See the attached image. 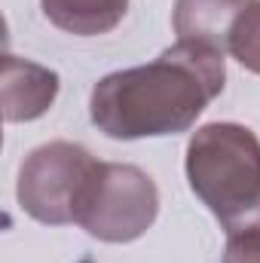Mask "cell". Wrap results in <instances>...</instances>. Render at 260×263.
Masks as SVG:
<instances>
[{
    "instance_id": "1",
    "label": "cell",
    "mask_w": 260,
    "mask_h": 263,
    "mask_svg": "<svg viewBox=\"0 0 260 263\" xmlns=\"http://www.w3.org/2000/svg\"><path fill=\"white\" fill-rule=\"evenodd\" d=\"M224 52L175 43L150 65L107 73L92 89V123L117 141L187 132L224 92Z\"/></svg>"
},
{
    "instance_id": "2",
    "label": "cell",
    "mask_w": 260,
    "mask_h": 263,
    "mask_svg": "<svg viewBox=\"0 0 260 263\" xmlns=\"http://www.w3.org/2000/svg\"><path fill=\"white\" fill-rule=\"evenodd\" d=\"M187 181L227 233L260 217V141L248 126L208 123L187 144Z\"/></svg>"
},
{
    "instance_id": "3",
    "label": "cell",
    "mask_w": 260,
    "mask_h": 263,
    "mask_svg": "<svg viewBox=\"0 0 260 263\" xmlns=\"http://www.w3.org/2000/svg\"><path fill=\"white\" fill-rule=\"evenodd\" d=\"M159 214V190L147 172L126 162H98L77 223L98 242H135Z\"/></svg>"
},
{
    "instance_id": "4",
    "label": "cell",
    "mask_w": 260,
    "mask_h": 263,
    "mask_svg": "<svg viewBox=\"0 0 260 263\" xmlns=\"http://www.w3.org/2000/svg\"><path fill=\"white\" fill-rule=\"evenodd\" d=\"M98 159L70 141H49L31 150L18 168V205L40 223H77L83 196L92 184Z\"/></svg>"
},
{
    "instance_id": "5",
    "label": "cell",
    "mask_w": 260,
    "mask_h": 263,
    "mask_svg": "<svg viewBox=\"0 0 260 263\" xmlns=\"http://www.w3.org/2000/svg\"><path fill=\"white\" fill-rule=\"evenodd\" d=\"M3 117L6 123H28L43 117L59 95V73L28 59H3Z\"/></svg>"
},
{
    "instance_id": "6",
    "label": "cell",
    "mask_w": 260,
    "mask_h": 263,
    "mask_svg": "<svg viewBox=\"0 0 260 263\" xmlns=\"http://www.w3.org/2000/svg\"><path fill=\"white\" fill-rule=\"evenodd\" d=\"M254 0H175L172 25L181 43L227 52L233 25Z\"/></svg>"
},
{
    "instance_id": "7",
    "label": "cell",
    "mask_w": 260,
    "mask_h": 263,
    "mask_svg": "<svg viewBox=\"0 0 260 263\" xmlns=\"http://www.w3.org/2000/svg\"><path fill=\"white\" fill-rule=\"evenodd\" d=\"M40 3L43 15L55 28L77 37H98L114 31L129 9V0H40Z\"/></svg>"
},
{
    "instance_id": "8",
    "label": "cell",
    "mask_w": 260,
    "mask_h": 263,
    "mask_svg": "<svg viewBox=\"0 0 260 263\" xmlns=\"http://www.w3.org/2000/svg\"><path fill=\"white\" fill-rule=\"evenodd\" d=\"M227 52L251 73H260V0H254L233 25Z\"/></svg>"
}]
</instances>
